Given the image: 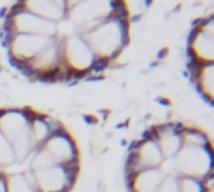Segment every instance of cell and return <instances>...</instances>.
<instances>
[{
  "instance_id": "obj_14",
  "label": "cell",
  "mask_w": 214,
  "mask_h": 192,
  "mask_svg": "<svg viewBox=\"0 0 214 192\" xmlns=\"http://www.w3.org/2000/svg\"><path fill=\"white\" fill-rule=\"evenodd\" d=\"M24 8L28 11L53 23L63 20L68 14L67 1H29L24 3Z\"/></svg>"
},
{
  "instance_id": "obj_16",
  "label": "cell",
  "mask_w": 214,
  "mask_h": 192,
  "mask_svg": "<svg viewBox=\"0 0 214 192\" xmlns=\"http://www.w3.org/2000/svg\"><path fill=\"white\" fill-rule=\"evenodd\" d=\"M6 180V188L8 192H38L34 184L25 179L23 172L11 175H4Z\"/></svg>"
},
{
  "instance_id": "obj_10",
  "label": "cell",
  "mask_w": 214,
  "mask_h": 192,
  "mask_svg": "<svg viewBox=\"0 0 214 192\" xmlns=\"http://www.w3.org/2000/svg\"><path fill=\"white\" fill-rule=\"evenodd\" d=\"M189 56L193 63H213V16L199 21L189 37Z\"/></svg>"
},
{
  "instance_id": "obj_12",
  "label": "cell",
  "mask_w": 214,
  "mask_h": 192,
  "mask_svg": "<svg viewBox=\"0 0 214 192\" xmlns=\"http://www.w3.org/2000/svg\"><path fill=\"white\" fill-rule=\"evenodd\" d=\"M184 127L185 126L182 124H163L149 130L152 136L155 139L164 158L174 157L183 146L180 132Z\"/></svg>"
},
{
  "instance_id": "obj_8",
  "label": "cell",
  "mask_w": 214,
  "mask_h": 192,
  "mask_svg": "<svg viewBox=\"0 0 214 192\" xmlns=\"http://www.w3.org/2000/svg\"><path fill=\"white\" fill-rule=\"evenodd\" d=\"M31 172L38 192H70L78 177L79 163L55 165L52 168Z\"/></svg>"
},
{
  "instance_id": "obj_17",
  "label": "cell",
  "mask_w": 214,
  "mask_h": 192,
  "mask_svg": "<svg viewBox=\"0 0 214 192\" xmlns=\"http://www.w3.org/2000/svg\"><path fill=\"white\" fill-rule=\"evenodd\" d=\"M183 145H195V146H205L210 143L207 132L195 127H184L182 130Z\"/></svg>"
},
{
  "instance_id": "obj_13",
  "label": "cell",
  "mask_w": 214,
  "mask_h": 192,
  "mask_svg": "<svg viewBox=\"0 0 214 192\" xmlns=\"http://www.w3.org/2000/svg\"><path fill=\"white\" fill-rule=\"evenodd\" d=\"M164 177L165 175L159 168H149L128 175L127 182L129 192H155Z\"/></svg>"
},
{
  "instance_id": "obj_9",
  "label": "cell",
  "mask_w": 214,
  "mask_h": 192,
  "mask_svg": "<svg viewBox=\"0 0 214 192\" xmlns=\"http://www.w3.org/2000/svg\"><path fill=\"white\" fill-rule=\"evenodd\" d=\"M163 160H164V157L162 155L155 139L152 136L149 131H147L144 139L140 141H137L129 151L127 166H125L127 176L137 174L143 170L159 168Z\"/></svg>"
},
{
  "instance_id": "obj_1",
  "label": "cell",
  "mask_w": 214,
  "mask_h": 192,
  "mask_svg": "<svg viewBox=\"0 0 214 192\" xmlns=\"http://www.w3.org/2000/svg\"><path fill=\"white\" fill-rule=\"evenodd\" d=\"M80 36L89 45L96 60L113 61L124 50L129 40L127 5L124 3H114L113 14L90 32Z\"/></svg>"
},
{
  "instance_id": "obj_22",
  "label": "cell",
  "mask_w": 214,
  "mask_h": 192,
  "mask_svg": "<svg viewBox=\"0 0 214 192\" xmlns=\"http://www.w3.org/2000/svg\"><path fill=\"white\" fill-rule=\"evenodd\" d=\"M1 175H3V171H1V170H0V176H1Z\"/></svg>"
},
{
  "instance_id": "obj_5",
  "label": "cell",
  "mask_w": 214,
  "mask_h": 192,
  "mask_svg": "<svg viewBox=\"0 0 214 192\" xmlns=\"http://www.w3.org/2000/svg\"><path fill=\"white\" fill-rule=\"evenodd\" d=\"M114 11V1L68 3L67 19L77 27L79 35H85L109 18Z\"/></svg>"
},
{
  "instance_id": "obj_4",
  "label": "cell",
  "mask_w": 214,
  "mask_h": 192,
  "mask_svg": "<svg viewBox=\"0 0 214 192\" xmlns=\"http://www.w3.org/2000/svg\"><path fill=\"white\" fill-rule=\"evenodd\" d=\"M4 31H5V37L14 34L55 36L57 23L49 21L28 11L24 8V3H18L8 13L4 24Z\"/></svg>"
},
{
  "instance_id": "obj_15",
  "label": "cell",
  "mask_w": 214,
  "mask_h": 192,
  "mask_svg": "<svg viewBox=\"0 0 214 192\" xmlns=\"http://www.w3.org/2000/svg\"><path fill=\"white\" fill-rule=\"evenodd\" d=\"M190 72L193 75V80L195 81L199 92H202L204 97L212 102L213 101V63L202 64L193 63L190 64Z\"/></svg>"
},
{
  "instance_id": "obj_3",
  "label": "cell",
  "mask_w": 214,
  "mask_h": 192,
  "mask_svg": "<svg viewBox=\"0 0 214 192\" xmlns=\"http://www.w3.org/2000/svg\"><path fill=\"white\" fill-rule=\"evenodd\" d=\"M179 177H192L197 180H212L213 148L212 143L205 146L183 145L174 156Z\"/></svg>"
},
{
  "instance_id": "obj_11",
  "label": "cell",
  "mask_w": 214,
  "mask_h": 192,
  "mask_svg": "<svg viewBox=\"0 0 214 192\" xmlns=\"http://www.w3.org/2000/svg\"><path fill=\"white\" fill-rule=\"evenodd\" d=\"M43 147L53 156L58 165L65 166L79 163V152L75 140L65 130V127L53 134L44 142Z\"/></svg>"
},
{
  "instance_id": "obj_19",
  "label": "cell",
  "mask_w": 214,
  "mask_h": 192,
  "mask_svg": "<svg viewBox=\"0 0 214 192\" xmlns=\"http://www.w3.org/2000/svg\"><path fill=\"white\" fill-rule=\"evenodd\" d=\"M212 180H197L192 177H179V192H208Z\"/></svg>"
},
{
  "instance_id": "obj_6",
  "label": "cell",
  "mask_w": 214,
  "mask_h": 192,
  "mask_svg": "<svg viewBox=\"0 0 214 192\" xmlns=\"http://www.w3.org/2000/svg\"><path fill=\"white\" fill-rule=\"evenodd\" d=\"M63 59L69 79L90 72L95 63L91 49L78 32L63 40Z\"/></svg>"
},
{
  "instance_id": "obj_2",
  "label": "cell",
  "mask_w": 214,
  "mask_h": 192,
  "mask_svg": "<svg viewBox=\"0 0 214 192\" xmlns=\"http://www.w3.org/2000/svg\"><path fill=\"white\" fill-rule=\"evenodd\" d=\"M35 110L30 107L0 110V131L11 145L16 162H24L36 150L31 135V120Z\"/></svg>"
},
{
  "instance_id": "obj_7",
  "label": "cell",
  "mask_w": 214,
  "mask_h": 192,
  "mask_svg": "<svg viewBox=\"0 0 214 192\" xmlns=\"http://www.w3.org/2000/svg\"><path fill=\"white\" fill-rule=\"evenodd\" d=\"M55 36L14 34L5 37L9 56L14 65L28 64L53 44Z\"/></svg>"
},
{
  "instance_id": "obj_18",
  "label": "cell",
  "mask_w": 214,
  "mask_h": 192,
  "mask_svg": "<svg viewBox=\"0 0 214 192\" xmlns=\"http://www.w3.org/2000/svg\"><path fill=\"white\" fill-rule=\"evenodd\" d=\"M16 162V157L14 153L11 145L9 143L6 137L0 131V170H5L13 163Z\"/></svg>"
},
{
  "instance_id": "obj_20",
  "label": "cell",
  "mask_w": 214,
  "mask_h": 192,
  "mask_svg": "<svg viewBox=\"0 0 214 192\" xmlns=\"http://www.w3.org/2000/svg\"><path fill=\"white\" fill-rule=\"evenodd\" d=\"M155 192H179V177L165 176Z\"/></svg>"
},
{
  "instance_id": "obj_21",
  "label": "cell",
  "mask_w": 214,
  "mask_h": 192,
  "mask_svg": "<svg viewBox=\"0 0 214 192\" xmlns=\"http://www.w3.org/2000/svg\"><path fill=\"white\" fill-rule=\"evenodd\" d=\"M0 192H8L6 180H5V176H4V175L0 176Z\"/></svg>"
}]
</instances>
